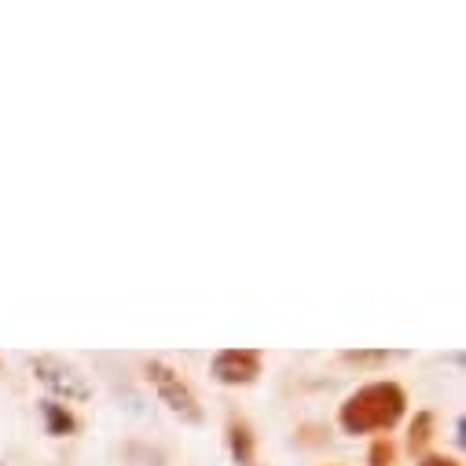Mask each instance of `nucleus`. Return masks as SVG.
Listing matches in <instances>:
<instances>
[{"instance_id":"nucleus-1","label":"nucleus","mask_w":466,"mask_h":466,"mask_svg":"<svg viewBox=\"0 0 466 466\" xmlns=\"http://www.w3.org/2000/svg\"><path fill=\"white\" fill-rule=\"evenodd\" d=\"M404 411V393L393 382H375L353 393L341 408V426L349 433H371V430H390Z\"/></svg>"},{"instance_id":"nucleus-2","label":"nucleus","mask_w":466,"mask_h":466,"mask_svg":"<svg viewBox=\"0 0 466 466\" xmlns=\"http://www.w3.org/2000/svg\"><path fill=\"white\" fill-rule=\"evenodd\" d=\"M34 375H37L52 393H59L63 400H88V397H92V386L85 382V375H81L74 364L59 360V357H37V360H34Z\"/></svg>"},{"instance_id":"nucleus-3","label":"nucleus","mask_w":466,"mask_h":466,"mask_svg":"<svg viewBox=\"0 0 466 466\" xmlns=\"http://www.w3.org/2000/svg\"><path fill=\"white\" fill-rule=\"evenodd\" d=\"M147 375H151V382L158 386L162 400H166L180 419H187V422H202V408H198L195 393L180 382V375H173V371H169L166 364H158V360H151V364H147Z\"/></svg>"},{"instance_id":"nucleus-4","label":"nucleus","mask_w":466,"mask_h":466,"mask_svg":"<svg viewBox=\"0 0 466 466\" xmlns=\"http://www.w3.org/2000/svg\"><path fill=\"white\" fill-rule=\"evenodd\" d=\"M258 371H261V357L254 349H224L213 360V375L228 386H247L258 379Z\"/></svg>"},{"instance_id":"nucleus-5","label":"nucleus","mask_w":466,"mask_h":466,"mask_svg":"<svg viewBox=\"0 0 466 466\" xmlns=\"http://www.w3.org/2000/svg\"><path fill=\"white\" fill-rule=\"evenodd\" d=\"M231 444H236V455L243 466H254V455H250V433L247 426H231Z\"/></svg>"},{"instance_id":"nucleus-6","label":"nucleus","mask_w":466,"mask_h":466,"mask_svg":"<svg viewBox=\"0 0 466 466\" xmlns=\"http://www.w3.org/2000/svg\"><path fill=\"white\" fill-rule=\"evenodd\" d=\"M45 415H48L52 433H70V430H74V419H70L66 411H59V404H45Z\"/></svg>"},{"instance_id":"nucleus-7","label":"nucleus","mask_w":466,"mask_h":466,"mask_svg":"<svg viewBox=\"0 0 466 466\" xmlns=\"http://www.w3.org/2000/svg\"><path fill=\"white\" fill-rule=\"evenodd\" d=\"M390 455H393V451H390V444H375V451H371V459H375V462H371V466H386V459H390Z\"/></svg>"},{"instance_id":"nucleus-8","label":"nucleus","mask_w":466,"mask_h":466,"mask_svg":"<svg viewBox=\"0 0 466 466\" xmlns=\"http://www.w3.org/2000/svg\"><path fill=\"white\" fill-rule=\"evenodd\" d=\"M419 466H459V462H451V459H441V455H430V459H422Z\"/></svg>"},{"instance_id":"nucleus-9","label":"nucleus","mask_w":466,"mask_h":466,"mask_svg":"<svg viewBox=\"0 0 466 466\" xmlns=\"http://www.w3.org/2000/svg\"><path fill=\"white\" fill-rule=\"evenodd\" d=\"M0 466H5V459H0Z\"/></svg>"}]
</instances>
